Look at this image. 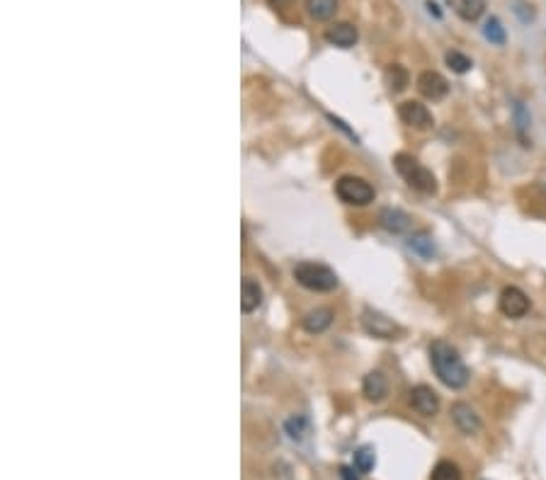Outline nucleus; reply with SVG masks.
Wrapping results in <instances>:
<instances>
[{
	"label": "nucleus",
	"mask_w": 546,
	"mask_h": 480,
	"mask_svg": "<svg viewBox=\"0 0 546 480\" xmlns=\"http://www.w3.org/2000/svg\"><path fill=\"white\" fill-rule=\"evenodd\" d=\"M483 37H486L491 44H496V47H505V42H508L505 27H503V22H500L498 18H488L486 20V25H483Z\"/></svg>",
	"instance_id": "19"
},
{
	"label": "nucleus",
	"mask_w": 546,
	"mask_h": 480,
	"mask_svg": "<svg viewBox=\"0 0 546 480\" xmlns=\"http://www.w3.org/2000/svg\"><path fill=\"white\" fill-rule=\"evenodd\" d=\"M362 327L372 337H379V340H398V337H403V327L396 320H391L389 315L374 308L362 310Z\"/></svg>",
	"instance_id": "5"
},
{
	"label": "nucleus",
	"mask_w": 546,
	"mask_h": 480,
	"mask_svg": "<svg viewBox=\"0 0 546 480\" xmlns=\"http://www.w3.org/2000/svg\"><path fill=\"white\" fill-rule=\"evenodd\" d=\"M398 117H401L403 124H408L411 129H418V131H428V129L435 127V117L432 112L418 100H406V103L398 105Z\"/></svg>",
	"instance_id": "6"
},
{
	"label": "nucleus",
	"mask_w": 546,
	"mask_h": 480,
	"mask_svg": "<svg viewBox=\"0 0 546 480\" xmlns=\"http://www.w3.org/2000/svg\"><path fill=\"white\" fill-rule=\"evenodd\" d=\"M449 5L466 22H476L486 13V0H449Z\"/></svg>",
	"instance_id": "16"
},
{
	"label": "nucleus",
	"mask_w": 546,
	"mask_h": 480,
	"mask_svg": "<svg viewBox=\"0 0 546 480\" xmlns=\"http://www.w3.org/2000/svg\"><path fill=\"white\" fill-rule=\"evenodd\" d=\"M515 122H517V131H525L527 127H530V115L525 112V107H522V103L515 105Z\"/></svg>",
	"instance_id": "26"
},
{
	"label": "nucleus",
	"mask_w": 546,
	"mask_h": 480,
	"mask_svg": "<svg viewBox=\"0 0 546 480\" xmlns=\"http://www.w3.org/2000/svg\"><path fill=\"white\" fill-rule=\"evenodd\" d=\"M294 279L299 281L304 289L316 293H328L338 289V274L333 272L328 264L321 262H299L294 267Z\"/></svg>",
	"instance_id": "3"
},
{
	"label": "nucleus",
	"mask_w": 546,
	"mask_h": 480,
	"mask_svg": "<svg viewBox=\"0 0 546 480\" xmlns=\"http://www.w3.org/2000/svg\"><path fill=\"white\" fill-rule=\"evenodd\" d=\"M333 318L335 313L331 308H314L301 318V327L306 332H311V335H321V332H326L333 325Z\"/></svg>",
	"instance_id": "14"
},
{
	"label": "nucleus",
	"mask_w": 546,
	"mask_h": 480,
	"mask_svg": "<svg viewBox=\"0 0 546 480\" xmlns=\"http://www.w3.org/2000/svg\"><path fill=\"white\" fill-rule=\"evenodd\" d=\"M408 71L403 69V66H391L389 71H386V83H389V90L391 93H403V90L408 88Z\"/></svg>",
	"instance_id": "22"
},
{
	"label": "nucleus",
	"mask_w": 546,
	"mask_h": 480,
	"mask_svg": "<svg viewBox=\"0 0 546 480\" xmlns=\"http://www.w3.org/2000/svg\"><path fill=\"white\" fill-rule=\"evenodd\" d=\"M284 432H287V437L292 439V442H306L311 434V422L306 415H292L287 422H284Z\"/></svg>",
	"instance_id": "17"
},
{
	"label": "nucleus",
	"mask_w": 546,
	"mask_h": 480,
	"mask_svg": "<svg viewBox=\"0 0 546 480\" xmlns=\"http://www.w3.org/2000/svg\"><path fill=\"white\" fill-rule=\"evenodd\" d=\"M379 223H381V228H386L389 233L401 235V233H406V230H411L413 218H411V213H406L403 209L386 206L379 211Z\"/></svg>",
	"instance_id": "11"
},
{
	"label": "nucleus",
	"mask_w": 546,
	"mask_h": 480,
	"mask_svg": "<svg viewBox=\"0 0 546 480\" xmlns=\"http://www.w3.org/2000/svg\"><path fill=\"white\" fill-rule=\"evenodd\" d=\"M430 480H462V468L454 461H440L432 468Z\"/></svg>",
	"instance_id": "21"
},
{
	"label": "nucleus",
	"mask_w": 546,
	"mask_h": 480,
	"mask_svg": "<svg viewBox=\"0 0 546 480\" xmlns=\"http://www.w3.org/2000/svg\"><path fill=\"white\" fill-rule=\"evenodd\" d=\"M430 364L435 369L437 378L445 383L452 391H459L469 383L471 371L464 364L462 354L454 344H449L447 340H435L430 344Z\"/></svg>",
	"instance_id": "1"
},
{
	"label": "nucleus",
	"mask_w": 546,
	"mask_h": 480,
	"mask_svg": "<svg viewBox=\"0 0 546 480\" xmlns=\"http://www.w3.org/2000/svg\"><path fill=\"white\" fill-rule=\"evenodd\" d=\"M374 463H377V454H374L372 446H360V449L355 451V461H352V466H355L362 476H367V473L372 471Z\"/></svg>",
	"instance_id": "20"
},
{
	"label": "nucleus",
	"mask_w": 546,
	"mask_h": 480,
	"mask_svg": "<svg viewBox=\"0 0 546 480\" xmlns=\"http://www.w3.org/2000/svg\"><path fill=\"white\" fill-rule=\"evenodd\" d=\"M408 247H411L415 255H420V257H425V259H430L432 255H435V242H432V238H430L428 233L413 235V238L408 240Z\"/></svg>",
	"instance_id": "23"
},
{
	"label": "nucleus",
	"mask_w": 546,
	"mask_h": 480,
	"mask_svg": "<svg viewBox=\"0 0 546 480\" xmlns=\"http://www.w3.org/2000/svg\"><path fill=\"white\" fill-rule=\"evenodd\" d=\"M260 303H263V286H260L255 279L246 276V279H243V286H241V308H243V313H253V310H258Z\"/></svg>",
	"instance_id": "15"
},
{
	"label": "nucleus",
	"mask_w": 546,
	"mask_h": 480,
	"mask_svg": "<svg viewBox=\"0 0 546 480\" xmlns=\"http://www.w3.org/2000/svg\"><path fill=\"white\" fill-rule=\"evenodd\" d=\"M394 168L398 170L403 180L408 182V187L420 192V194H435L437 192V180L423 163H418L413 156L408 153H396L394 156Z\"/></svg>",
	"instance_id": "2"
},
{
	"label": "nucleus",
	"mask_w": 546,
	"mask_h": 480,
	"mask_svg": "<svg viewBox=\"0 0 546 480\" xmlns=\"http://www.w3.org/2000/svg\"><path fill=\"white\" fill-rule=\"evenodd\" d=\"M500 313L508 315V318H525L530 313L532 303H530V296H527L522 289L517 286H505L503 293H500Z\"/></svg>",
	"instance_id": "7"
},
{
	"label": "nucleus",
	"mask_w": 546,
	"mask_h": 480,
	"mask_svg": "<svg viewBox=\"0 0 546 480\" xmlns=\"http://www.w3.org/2000/svg\"><path fill=\"white\" fill-rule=\"evenodd\" d=\"M362 393L369 403H381V400L389 395V378L381 371H369L362 381Z\"/></svg>",
	"instance_id": "13"
},
{
	"label": "nucleus",
	"mask_w": 546,
	"mask_h": 480,
	"mask_svg": "<svg viewBox=\"0 0 546 480\" xmlns=\"http://www.w3.org/2000/svg\"><path fill=\"white\" fill-rule=\"evenodd\" d=\"M428 10H430L432 15H435V18H442V13H440V10H437V5H435V3H428Z\"/></svg>",
	"instance_id": "29"
},
{
	"label": "nucleus",
	"mask_w": 546,
	"mask_h": 480,
	"mask_svg": "<svg viewBox=\"0 0 546 480\" xmlns=\"http://www.w3.org/2000/svg\"><path fill=\"white\" fill-rule=\"evenodd\" d=\"M515 15L520 18L522 22H532L534 20V5L532 3H525V0H517L515 3Z\"/></svg>",
	"instance_id": "25"
},
{
	"label": "nucleus",
	"mask_w": 546,
	"mask_h": 480,
	"mask_svg": "<svg viewBox=\"0 0 546 480\" xmlns=\"http://www.w3.org/2000/svg\"><path fill=\"white\" fill-rule=\"evenodd\" d=\"M267 3H270L275 10H287V8H292L294 5V0H267Z\"/></svg>",
	"instance_id": "28"
},
{
	"label": "nucleus",
	"mask_w": 546,
	"mask_h": 480,
	"mask_svg": "<svg viewBox=\"0 0 546 480\" xmlns=\"http://www.w3.org/2000/svg\"><path fill=\"white\" fill-rule=\"evenodd\" d=\"M418 90H420V95H423V98H428V100H432V103H437V100L447 98L449 83H447V78L442 76V73L423 71L418 76Z\"/></svg>",
	"instance_id": "8"
},
{
	"label": "nucleus",
	"mask_w": 546,
	"mask_h": 480,
	"mask_svg": "<svg viewBox=\"0 0 546 480\" xmlns=\"http://www.w3.org/2000/svg\"><path fill=\"white\" fill-rule=\"evenodd\" d=\"M411 405H413V410L418 412V415L435 417L437 410H440V395L432 391L430 386L420 383V386H415L413 391H411Z\"/></svg>",
	"instance_id": "9"
},
{
	"label": "nucleus",
	"mask_w": 546,
	"mask_h": 480,
	"mask_svg": "<svg viewBox=\"0 0 546 480\" xmlns=\"http://www.w3.org/2000/svg\"><path fill=\"white\" fill-rule=\"evenodd\" d=\"M449 415H452V422L457 425V429L462 434H479L481 432V417L476 415V410L466 403H454L449 408Z\"/></svg>",
	"instance_id": "10"
},
{
	"label": "nucleus",
	"mask_w": 546,
	"mask_h": 480,
	"mask_svg": "<svg viewBox=\"0 0 546 480\" xmlns=\"http://www.w3.org/2000/svg\"><path fill=\"white\" fill-rule=\"evenodd\" d=\"M445 61H447L449 69H452L454 73H459V76H464V73H469V71H471V66H474V61H471L466 54L457 52V49H452V52H447V54H445Z\"/></svg>",
	"instance_id": "24"
},
{
	"label": "nucleus",
	"mask_w": 546,
	"mask_h": 480,
	"mask_svg": "<svg viewBox=\"0 0 546 480\" xmlns=\"http://www.w3.org/2000/svg\"><path fill=\"white\" fill-rule=\"evenodd\" d=\"M306 10L316 22H328L338 13V0H306Z\"/></svg>",
	"instance_id": "18"
},
{
	"label": "nucleus",
	"mask_w": 546,
	"mask_h": 480,
	"mask_svg": "<svg viewBox=\"0 0 546 480\" xmlns=\"http://www.w3.org/2000/svg\"><path fill=\"white\" fill-rule=\"evenodd\" d=\"M357 39H360V32H357V27L350 25V22H335L333 27L326 30V42L333 44V47H340V49L355 47Z\"/></svg>",
	"instance_id": "12"
},
{
	"label": "nucleus",
	"mask_w": 546,
	"mask_h": 480,
	"mask_svg": "<svg viewBox=\"0 0 546 480\" xmlns=\"http://www.w3.org/2000/svg\"><path fill=\"white\" fill-rule=\"evenodd\" d=\"M335 194H338L340 201L350 206H367L377 199V189L367 182L364 177H357V175H345L335 182Z\"/></svg>",
	"instance_id": "4"
},
{
	"label": "nucleus",
	"mask_w": 546,
	"mask_h": 480,
	"mask_svg": "<svg viewBox=\"0 0 546 480\" xmlns=\"http://www.w3.org/2000/svg\"><path fill=\"white\" fill-rule=\"evenodd\" d=\"M340 478L343 480H360V471L355 466H340Z\"/></svg>",
	"instance_id": "27"
}]
</instances>
